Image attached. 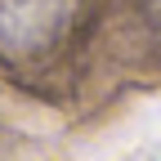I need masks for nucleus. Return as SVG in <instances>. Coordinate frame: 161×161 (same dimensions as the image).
Here are the masks:
<instances>
[{
	"label": "nucleus",
	"mask_w": 161,
	"mask_h": 161,
	"mask_svg": "<svg viewBox=\"0 0 161 161\" xmlns=\"http://www.w3.org/2000/svg\"><path fill=\"white\" fill-rule=\"evenodd\" d=\"M72 0H0V49L27 54L58 36Z\"/></svg>",
	"instance_id": "nucleus-1"
}]
</instances>
